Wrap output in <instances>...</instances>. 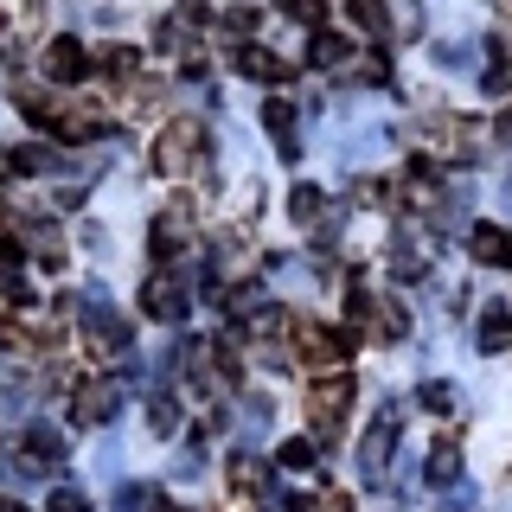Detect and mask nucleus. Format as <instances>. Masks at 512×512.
Segmentation results:
<instances>
[{"label": "nucleus", "instance_id": "412c9836", "mask_svg": "<svg viewBox=\"0 0 512 512\" xmlns=\"http://www.w3.org/2000/svg\"><path fill=\"white\" fill-rule=\"evenodd\" d=\"M148 429H154V436H173V429H180V404H173L167 391L148 397Z\"/></svg>", "mask_w": 512, "mask_h": 512}, {"label": "nucleus", "instance_id": "0eeeda50", "mask_svg": "<svg viewBox=\"0 0 512 512\" xmlns=\"http://www.w3.org/2000/svg\"><path fill=\"white\" fill-rule=\"evenodd\" d=\"M352 404V378L346 372H333V378H320L314 391H308V410H314V423H320V436H333L340 429V410Z\"/></svg>", "mask_w": 512, "mask_h": 512}, {"label": "nucleus", "instance_id": "a211bd4d", "mask_svg": "<svg viewBox=\"0 0 512 512\" xmlns=\"http://www.w3.org/2000/svg\"><path fill=\"white\" fill-rule=\"evenodd\" d=\"M32 263L39 269H64L71 256H64V237L52 231V224H32Z\"/></svg>", "mask_w": 512, "mask_h": 512}, {"label": "nucleus", "instance_id": "1a4fd4ad", "mask_svg": "<svg viewBox=\"0 0 512 512\" xmlns=\"http://www.w3.org/2000/svg\"><path fill=\"white\" fill-rule=\"evenodd\" d=\"M468 256H474V263H487V269H512V231L480 218L474 231H468Z\"/></svg>", "mask_w": 512, "mask_h": 512}, {"label": "nucleus", "instance_id": "7ed1b4c3", "mask_svg": "<svg viewBox=\"0 0 512 512\" xmlns=\"http://www.w3.org/2000/svg\"><path fill=\"white\" fill-rule=\"evenodd\" d=\"M148 250H154V263H173V256L192 250V212H186V205H167V212L154 218Z\"/></svg>", "mask_w": 512, "mask_h": 512}, {"label": "nucleus", "instance_id": "7c9ffc66", "mask_svg": "<svg viewBox=\"0 0 512 512\" xmlns=\"http://www.w3.org/2000/svg\"><path fill=\"white\" fill-rule=\"evenodd\" d=\"M231 32H237V39H244V32H256V7H237V13H231Z\"/></svg>", "mask_w": 512, "mask_h": 512}, {"label": "nucleus", "instance_id": "2eb2a0df", "mask_svg": "<svg viewBox=\"0 0 512 512\" xmlns=\"http://www.w3.org/2000/svg\"><path fill=\"white\" fill-rule=\"evenodd\" d=\"M423 269H429L423 244H416L410 231H397V237H391V276H410V282H416V276H423Z\"/></svg>", "mask_w": 512, "mask_h": 512}, {"label": "nucleus", "instance_id": "39448f33", "mask_svg": "<svg viewBox=\"0 0 512 512\" xmlns=\"http://www.w3.org/2000/svg\"><path fill=\"white\" fill-rule=\"evenodd\" d=\"M13 468H20V474H52V468H64V436H58L52 423H32Z\"/></svg>", "mask_w": 512, "mask_h": 512}, {"label": "nucleus", "instance_id": "423d86ee", "mask_svg": "<svg viewBox=\"0 0 512 512\" xmlns=\"http://www.w3.org/2000/svg\"><path fill=\"white\" fill-rule=\"evenodd\" d=\"M116 410H122V391L109 378H84V384H77V397H71V416H77V423L96 429V423H109Z\"/></svg>", "mask_w": 512, "mask_h": 512}, {"label": "nucleus", "instance_id": "6e6552de", "mask_svg": "<svg viewBox=\"0 0 512 512\" xmlns=\"http://www.w3.org/2000/svg\"><path fill=\"white\" fill-rule=\"evenodd\" d=\"M301 359L314 365V372H340L346 365V333H333V327H301Z\"/></svg>", "mask_w": 512, "mask_h": 512}, {"label": "nucleus", "instance_id": "f03ea898", "mask_svg": "<svg viewBox=\"0 0 512 512\" xmlns=\"http://www.w3.org/2000/svg\"><path fill=\"white\" fill-rule=\"evenodd\" d=\"M397 429H404V416H397V410H378L372 416V429H365V442H359L365 480H384V461H391V448H397Z\"/></svg>", "mask_w": 512, "mask_h": 512}, {"label": "nucleus", "instance_id": "6ab92c4d", "mask_svg": "<svg viewBox=\"0 0 512 512\" xmlns=\"http://www.w3.org/2000/svg\"><path fill=\"white\" fill-rule=\"evenodd\" d=\"M352 7V20H359L372 39H391V13H384V0H346Z\"/></svg>", "mask_w": 512, "mask_h": 512}, {"label": "nucleus", "instance_id": "f257e3e1", "mask_svg": "<svg viewBox=\"0 0 512 512\" xmlns=\"http://www.w3.org/2000/svg\"><path fill=\"white\" fill-rule=\"evenodd\" d=\"M199 148H205V122H199V116H180V122L160 128V141H154V167L167 173V180H180L192 160H199Z\"/></svg>", "mask_w": 512, "mask_h": 512}, {"label": "nucleus", "instance_id": "9b49d317", "mask_svg": "<svg viewBox=\"0 0 512 512\" xmlns=\"http://www.w3.org/2000/svg\"><path fill=\"white\" fill-rule=\"evenodd\" d=\"M84 71H90V58H84L77 39H52V45H45V77H52V84H77Z\"/></svg>", "mask_w": 512, "mask_h": 512}, {"label": "nucleus", "instance_id": "5701e85b", "mask_svg": "<svg viewBox=\"0 0 512 512\" xmlns=\"http://www.w3.org/2000/svg\"><path fill=\"white\" fill-rule=\"evenodd\" d=\"M346 52H352V45L340 39V32H320V39H314V64H320V71H333V64H346Z\"/></svg>", "mask_w": 512, "mask_h": 512}, {"label": "nucleus", "instance_id": "b1692460", "mask_svg": "<svg viewBox=\"0 0 512 512\" xmlns=\"http://www.w3.org/2000/svg\"><path fill=\"white\" fill-rule=\"evenodd\" d=\"M256 487H263V461H256V455H237L231 461V493H256Z\"/></svg>", "mask_w": 512, "mask_h": 512}, {"label": "nucleus", "instance_id": "dca6fc26", "mask_svg": "<svg viewBox=\"0 0 512 512\" xmlns=\"http://www.w3.org/2000/svg\"><path fill=\"white\" fill-rule=\"evenodd\" d=\"M365 333L391 346V340H404V333H410V314L397 308V301H378V308H372V327H365Z\"/></svg>", "mask_w": 512, "mask_h": 512}, {"label": "nucleus", "instance_id": "4be33fe9", "mask_svg": "<svg viewBox=\"0 0 512 512\" xmlns=\"http://www.w3.org/2000/svg\"><path fill=\"white\" fill-rule=\"evenodd\" d=\"M288 212H295L301 224H320V218H327V199H320V186H295V199H288Z\"/></svg>", "mask_w": 512, "mask_h": 512}, {"label": "nucleus", "instance_id": "f8f14e48", "mask_svg": "<svg viewBox=\"0 0 512 512\" xmlns=\"http://www.w3.org/2000/svg\"><path fill=\"white\" fill-rule=\"evenodd\" d=\"M263 128L276 135V154H282V160H295V154H301V141H295V103L269 96V103H263Z\"/></svg>", "mask_w": 512, "mask_h": 512}, {"label": "nucleus", "instance_id": "20e7f679", "mask_svg": "<svg viewBox=\"0 0 512 512\" xmlns=\"http://www.w3.org/2000/svg\"><path fill=\"white\" fill-rule=\"evenodd\" d=\"M84 333H90V346H96V352H128V340H135V333H128V320L109 308L103 295H90V301H84Z\"/></svg>", "mask_w": 512, "mask_h": 512}, {"label": "nucleus", "instance_id": "473e14b6", "mask_svg": "<svg viewBox=\"0 0 512 512\" xmlns=\"http://www.w3.org/2000/svg\"><path fill=\"white\" fill-rule=\"evenodd\" d=\"M0 32H7V20H0Z\"/></svg>", "mask_w": 512, "mask_h": 512}, {"label": "nucleus", "instance_id": "393cba45", "mask_svg": "<svg viewBox=\"0 0 512 512\" xmlns=\"http://www.w3.org/2000/svg\"><path fill=\"white\" fill-rule=\"evenodd\" d=\"M96 64H103L109 77H135L141 58H135V45H103V58H96Z\"/></svg>", "mask_w": 512, "mask_h": 512}, {"label": "nucleus", "instance_id": "4468645a", "mask_svg": "<svg viewBox=\"0 0 512 512\" xmlns=\"http://www.w3.org/2000/svg\"><path fill=\"white\" fill-rule=\"evenodd\" d=\"M237 71H244V77H263V84H282L295 64H288V58H269L263 45H237Z\"/></svg>", "mask_w": 512, "mask_h": 512}, {"label": "nucleus", "instance_id": "cd10ccee", "mask_svg": "<svg viewBox=\"0 0 512 512\" xmlns=\"http://www.w3.org/2000/svg\"><path fill=\"white\" fill-rule=\"evenodd\" d=\"M282 13L295 26H320V13H327V7H320V0H282Z\"/></svg>", "mask_w": 512, "mask_h": 512}, {"label": "nucleus", "instance_id": "a878e982", "mask_svg": "<svg viewBox=\"0 0 512 512\" xmlns=\"http://www.w3.org/2000/svg\"><path fill=\"white\" fill-rule=\"evenodd\" d=\"M416 404H423L429 416H448V410H455V391H448V384H442V378H429V384H423V391H416Z\"/></svg>", "mask_w": 512, "mask_h": 512}, {"label": "nucleus", "instance_id": "bb28decb", "mask_svg": "<svg viewBox=\"0 0 512 512\" xmlns=\"http://www.w3.org/2000/svg\"><path fill=\"white\" fill-rule=\"evenodd\" d=\"M276 461H282V468H295V474H308V468H314V442H308V436L282 442V455H276Z\"/></svg>", "mask_w": 512, "mask_h": 512}, {"label": "nucleus", "instance_id": "c85d7f7f", "mask_svg": "<svg viewBox=\"0 0 512 512\" xmlns=\"http://www.w3.org/2000/svg\"><path fill=\"white\" fill-rule=\"evenodd\" d=\"M45 512H90V500H84L77 487H58V493H52V506H45Z\"/></svg>", "mask_w": 512, "mask_h": 512}, {"label": "nucleus", "instance_id": "f3484780", "mask_svg": "<svg viewBox=\"0 0 512 512\" xmlns=\"http://www.w3.org/2000/svg\"><path fill=\"white\" fill-rule=\"evenodd\" d=\"M423 474L436 480V487H455V480H461V448H455V442L442 436L436 448H429V468H423Z\"/></svg>", "mask_w": 512, "mask_h": 512}, {"label": "nucleus", "instance_id": "2f4dec72", "mask_svg": "<svg viewBox=\"0 0 512 512\" xmlns=\"http://www.w3.org/2000/svg\"><path fill=\"white\" fill-rule=\"evenodd\" d=\"M314 512H346V500H340V493H327V500H320Z\"/></svg>", "mask_w": 512, "mask_h": 512}, {"label": "nucleus", "instance_id": "ddd939ff", "mask_svg": "<svg viewBox=\"0 0 512 512\" xmlns=\"http://www.w3.org/2000/svg\"><path fill=\"white\" fill-rule=\"evenodd\" d=\"M480 352H506L512 346V301H487V308H480Z\"/></svg>", "mask_w": 512, "mask_h": 512}, {"label": "nucleus", "instance_id": "aec40b11", "mask_svg": "<svg viewBox=\"0 0 512 512\" xmlns=\"http://www.w3.org/2000/svg\"><path fill=\"white\" fill-rule=\"evenodd\" d=\"M384 13H391L397 39H416V32H423V7H416V0H384Z\"/></svg>", "mask_w": 512, "mask_h": 512}, {"label": "nucleus", "instance_id": "9d476101", "mask_svg": "<svg viewBox=\"0 0 512 512\" xmlns=\"http://www.w3.org/2000/svg\"><path fill=\"white\" fill-rule=\"evenodd\" d=\"M141 314L148 320H180L186 314V288L173 276H148V288H141Z\"/></svg>", "mask_w": 512, "mask_h": 512}, {"label": "nucleus", "instance_id": "c756f323", "mask_svg": "<svg viewBox=\"0 0 512 512\" xmlns=\"http://www.w3.org/2000/svg\"><path fill=\"white\" fill-rule=\"evenodd\" d=\"M436 64H442V71H455V64H468V45H461V39L436 45Z\"/></svg>", "mask_w": 512, "mask_h": 512}]
</instances>
